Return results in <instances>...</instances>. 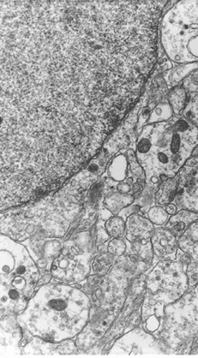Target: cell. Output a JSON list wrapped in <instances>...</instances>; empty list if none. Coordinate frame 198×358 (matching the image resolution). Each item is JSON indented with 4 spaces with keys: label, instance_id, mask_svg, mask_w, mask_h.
<instances>
[{
    "label": "cell",
    "instance_id": "6",
    "mask_svg": "<svg viewBox=\"0 0 198 358\" xmlns=\"http://www.w3.org/2000/svg\"><path fill=\"white\" fill-rule=\"evenodd\" d=\"M92 301L88 323L75 340L78 349H92L104 337L118 318L127 297V289L111 280L99 278L89 289Z\"/></svg>",
    "mask_w": 198,
    "mask_h": 358
},
{
    "label": "cell",
    "instance_id": "10",
    "mask_svg": "<svg viewBox=\"0 0 198 358\" xmlns=\"http://www.w3.org/2000/svg\"><path fill=\"white\" fill-rule=\"evenodd\" d=\"M153 334L136 327L124 336L116 339L108 355L120 356H152L167 355V345ZM170 350V349H169Z\"/></svg>",
    "mask_w": 198,
    "mask_h": 358
},
{
    "label": "cell",
    "instance_id": "4",
    "mask_svg": "<svg viewBox=\"0 0 198 358\" xmlns=\"http://www.w3.org/2000/svg\"><path fill=\"white\" fill-rule=\"evenodd\" d=\"M1 242V317L19 315L25 311L29 300L37 291L41 271L24 244L8 236H0Z\"/></svg>",
    "mask_w": 198,
    "mask_h": 358
},
{
    "label": "cell",
    "instance_id": "3",
    "mask_svg": "<svg viewBox=\"0 0 198 358\" xmlns=\"http://www.w3.org/2000/svg\"><path fill=\"white\" fill-rule=\"evenodd\" d=\"M197 146L198 129L183 116L146 125L135 151L146 173V187L157 192L162 182L178 174Z\"/></svg>",
    "mask_w": 198,
    "mask_h": 358
},
{
    "label": "cell",
    "instance_id": "28",
    "mask_svg": "<svg viewBox=\"0 0 198 358\" xmlns=\"http://www.w3.org/2000/svg\"><path fill=\"white\" fill-rule=\"evenodd\" d=\"M182 116L193 123L198 129V92L190 94L187 106Z\"/></svg>",
    "mask_w": 198,
    "mask_h": 358
},
{
    "label": "cell",
    "instance_id": "5",
    "mask_svg": "<svg viewBox=\"0 0 198 358\" xmlns=\"http://www.w3.org/2000/svg\"><path fill=\"white\" fill-rule=\"evenodd\" d=\"M161 43L171 62L198 64V1H180L160 24Z\"/></svg>",
    "mask_w": 198,
    "mask_h": 358
},
{
    "label": "cell",
    "instance_id": "20",
    "mask_svg": "<svg viewBox=\"0 0 198 358\" xmlns=\"http://www.w3.org/2000/svg\"><path fill=\"white\" fill-rule=\"evenodd\" d=\"M107 177L113 181L122 182L127 178L130 174V166L129 160L125 152H121L115 158H113L107 165Z\"/></svg>",
    "mask_w": 198,
    "mask_h": 358
},
{
    "label": "cell",
    "instance_id": "12",
    "mask_svg": "<svg viewBox=\"0 0 198 358\" xmlns=\"http://www.w3.org/2000/svg\"><path fill=\"white\" fill-rule=\"evenodd\" d=\"M178 189L173 202L180 210L198 213V146L176 175Z\"/></svg>",
    "mask_w": 198,
    "mask_h": 358
},
{
    "label": "cell",
    "instance_id": "17",
    "mask_svg": "<svg viewBox=\"0 0 198 358\" xmlns=\"http://www.w3.org/2000/svg\"><path fill=\"white\" fill-rule=\"evenodd\" d=\"M176 302L171 296L164 292H152L146 290L145 299L141 308V323L145 322L150 316L154 315L155 318L163 322L165 318L164 308L167 304Z\"/></svg>",
    "mask_w": 198,
    "mask_h": 358
},
{
    "label": "cell",
    "instance_id": "11",
    "mask_svg": "<svg viewBox=\"0 0 198 358\" xmlns=\"http://www.w3.org/2000/svg\"><path fill=\"white\" fill-rule=\"evenodd\" d=\"M155 226L150 222L146 214L136 213L125 220L124 237L131 246V254H135L153 266L155 255L152 245V237Z\"/></svg>",
    "mask_w": 198,
    "mask_h": 358
},
{
    "label": "cell",
    "instance_id": "8",
    "mask_svg": "<svg viewBox=\"0 0 198 358\" xmlns=\"http://www.w3.org/2000/svg\"><path fill=\"white\" fill-rule=\"evenodd\" d=\"M98 222L89 231L74 232L68 241L64 242L62 252L50 268L52 280L76 285L91 275L92 262L98 254L96 245Z\"/></svg>",
    "mask_w": 198,
    "mask_h": 358
},
{
    "label": "cell",
    "instance_id": "24",
    "mask_svg": "<svg viewBox=\"0 0 198 358\" xmlns=\"http://www.w3.org/2000/svg\"><path fill=\"white\" fill-rule=\"evenodd\" d=\"M198 69V64H179L170 71L167 83L171 87L179 85L185 78Z\"/></svg>",
    "mask_w": 198,
    "mask_h": 358
},
{
    "label": "cell",
    "instance_id": "19",
    "mask_svg": "<svg viewBox=\"0 0 198 358\" xmlns=\"http://www.w3.org/2000/svg\"><path fill=\"white\" fill-rule=\"evenodd\" d=\"M136 198L133 194L112 191L105 196L103 206L113 216H118L125 208L134 204Z\"/></svg>",
    "mask_w": 198,
    "mask_h": 358
},
{
    "label": "cell",
    "instance_id": "13",
    "mask_svg": "<svg viewBox=\"0 0 198 358\" xmlns=\"http://www.w3.org/2000/svg\"><path fill=\"white\" fill-rule=\"evenodd\" d=\"M64 241V238L35 236L22 243L27 247L29 255L39 268L41 276L45 273H50L52 262L61 253Z\"/></svg>",
    "mask_w": 198,
    "mask_h": 358
},
{
    "label": "cell",
    "instance_id": "14",
    "mask_svg": "<svg viewBox=\"0 0 198 358\" xmlns=\"http://www.w3.org/2000/svg\"><path fill=\"white\" fill-rule=\"evenodd\" d=\"M22 327L17 316L7 315L1 317V357L22 355L21 342Z\"/></svg>",
    "mask_w": 198,
    "mask_h": 358
},
{
    "label": "cell",
    "instance_id": "31",
    "mask_svg": "<svg viewBox=\"0 0 198 358\" xmlns=\"http://www.w3.org/2000/svg\"><path fill=\"white\" fill-rule=\"evenodd\" d=\"M188 279L189 289L195 288L198 285V262L192 261L185 271Z\"/></svg>",
    "mask_w": 198,
    "mask_h": 358
},
{
    "label": "cell",
    "instance_id": "2",
    "mask_svg": "<svg viewBox=\"0 0 198 358\" xmlns=\"http://www.w3.org/2000/svg\"><path fill=\"white\" fill-rule=\"evenodd\" d=\"M92 301L76 285L52 282L41 285L17 316L20 325L48 342L74 339L88 323Z\"/></svg>",
    "mask_w": 198,
    "mask_h": 358
},
{
    "label": "cell",
    "instance_id": "33",
    "mask_svg": "<svg viewBox=\"0 0 198 358\" xmlns=\"http://www.w3.org/2000/svg\"><path fill=\"white\" fill-rule=\"evenodd\" d=\"M182 250L183 252L190 255L192 259L198 262V243L185 248Z\"/></svg>",
    "mask_w": 198,
    "mask_h": 358
},
{
    "label": "cell",
    "instance_id": "1",
    "mask_svg": "<svg viewBox=\"0 0 198 358\" xmlns=\"http://www.w3.org/2000/svg\"><path fill=\"white\" fill-rule=\"evenodd\" d=\"M91 187L76 176L38 201L1 213V234L23 242L35 236L63 238L84 208Z\"/></svg>",
    "mask_w": 198,
    "mask_h": 358
},
{
    "label": "cell",
    "instance_id": "21",
    "mask_svg": "<svg viewBox=\"0 0 198 358\" xmlns=\"http://www.w3.org/2000/svg\"><path fill=\"white\" fill-rule=\"evenodd\" d=\"M178 189V180L175 177L167 178L162 182L155 194V206L165 207L172 203L176 198Z\"/></svg>",
    "mask_w": 198,
    "mask_h": 358
},
{
    "label": "cell",
    "instance_id": "7",
    "mask_svg": "<svg viewBox=\"0 0 198 358\" xmlns=\"http://www.w3.org/2000/svg\"><path fill=\"white\" fill-rule=\"evenodd\" d=\"M159 339L174 355H198V285L167 304Z\"/></svg>",
    "mask_w": 198,
    "mask_h": 358
},
{
    "label": "cell",
    "instance_id": "32",
    "mask_svg": "<svg viewBox=\"0 0 198 358\" xmlns=\"http://www.w3.org/2000/svg\"><path fill=\"white\" fill-rule=\"evenodd\" d=\"M182 86L189 94L198 92V69L183 80Z\"/></svg>",
    "mask_w": 198,
    "mask_h": 358
},
{
    "label": "cell",
    "instance_id": "23",
    "mask_svg": "<svg viewBox=\"0 0 198 358\" xmlns=\"http://www.w3.org/2000/svg\"><path fill=\"white\" fill-rule=\"evenodd\" d=\"M115 256L109 252L97 254L92 262L91 275L104 277L110 272L115 260Z\"/></svg>",
    "mask_w": 198,
    "mask_h": 358
},
{
    "label": "cell",
    "instance_id": "9",
    "mask_svg": "<svg viewBox=\"0 0 198 358\" xmlns=\"http://www.w3.org/2000/svg\"><path fill=\"white\" fill-rule=\"evenodd\" d=\"M187 266L178 260H160L148 271L147 290L152 294L164 292L176 301L189 290Z\"/></svg>",
    "mask_w": 198,
    "mask_h": 358
},
{
    "label": "cell",
    "instance_id": "30",
    "mask_svg": "<svg viewBox=\"0 0 198 358\" xmlns=\"http://www.w3.org/2000/svg\"><path fill=\"white\" fill-rule=\"evenodd\" d=\"M197 243H198V220L191 224L184 234L178 240V248L181 250Z\"/></svg>",
    "mask_w": 198,
    "mask_h": 358
},
{
    "label": "cell",
    "instance_id": "34",
    "mask_svg": "<svg viewBox=\"0 0 198 358\" xmlns=\"http://www.w3.org/2000/svg\"><path fill=\"white\" fill-rule=\"evenodd\" d=\"M165 210L167 213L169 214L170 217L173 216V215H175L178 211V207L174 204V203H170V204L166 206Z\"/></svg>",
    "mask_w": 198,
    "mask_h": 358
},
{
    "label": "cell",
    "instance_id": "16",
    "mask_svg": "<svg viewBox=\"0 0 198 358\" xmlns=\"http://www.w3.org/2000/svg\"><path fill=\"white\" fill-rule=\"evenodd\" d=\"M152 245L155 257L159 261L177 259L178 238L165 227H155Z\"/></svg>",
    "mask_w": 198,
    "mask_h": 358
},
{
    "label": "cell",
    "instance_id": "26",
    "mask_svg": "<svg viewBox=\"0 0 198 358\" xmlns=\"http://www.w3.org/2000/svg\"><path fill=\"white\" fill-rule=\"evenodd\" d=\"M107 250L108 252L115 256V258H118L126 253L131 254V246L129 242L123 236L111 238L108 242Z\"/></svg>",
    "mask_w": 198,
    "mask_h": 358
},
{
    "label": "cell",
    "instance_id": "18",
    "mask_svg": "<svg viewBox=\"0 0 198 358\" xmlns=\"http://www.w3.org/2000/svg\"><path fill=\"white\" fill-rule=\"evenodd\" d=\"M198 220V213L188 210H180L175 215L171 216L166 224V229L171 231L178 238L181 237L191 224Z\"/></svg>",
    "mask_w": 198,
    "mask_h": 358
},
{
    "label": "cell",
    "instance_id": "27",
    "mask_svg": "<svg viewBox=\"0 0 198 358\" xmlns=\"http://www.w3.org/2000/svg\"><path fill=\"white\" fill-rule=\"evenodd\" d=\"M105 229L111 238L123 237L125 231V220L119 216H113L105 222Z\"/></svg>",
    "mask_w": 198,
    "mask_h": 358
},
{
    "label": "cell",
    "instance_id": "15",
    "mask_svg": "<svg viewBox=\"0 0 198 358\" xmlns=\"http://www.w3.org/2000/svg\"><path fill=\"white\" fill-rule=\"evenodd\" d=\"M79 350L73 339L52 343L34 336L22 348V355H70L79 354Z\"/></svg>",
    "mask_w": 198,
    "mask_h": 358
},
{
    "label": "cell",
    "instance_id": "22",
    "mask_svg": "<svg viewBox=\"0 0 198 358\" xmlns=\"http://www.w3.org/2000/svg\"><path fill=\"white\" fill-rule=\"evenodd\" d=\"M190 94L182 85L172 87L165 98L171 106L175 116H182V113L188 104Z\"/></svg>",
    "mask_w": 198,
    "mask_h": 358
},
{
    "label": "cell",
    "instance_id": "25",
    "mask_svg": "<svg viewBox=\"0 0 198 358\" xmlns=\"http://www.w3.org/2000/svg\"><path fill=\"white\" fill-rule=\"evenodd\" d=\"M174 116L175 115H174L171 106L165 99V101H161L155 107L149 116L146 125L167 122L171 120Z\"/></svg>",
    "mask_w": 198,
    "mask_h": 358
},
{
    "label": "cell",
    "instance_id": "29",
    "mask_svg": "<svg viewBox=\"0 0 198 358\" xmlns=\"http://www.w3.org/2000/svg\"><path fill=\"white\" fill-rule=\"evenodd\" d=\"M147 217L155 227L164 226L169 220L170 216L165 210V207L153 206L149 208L146 213Z\"/></svg>",
    "mask_w": 198,
    "mask_h": 358
}]
</instances>
